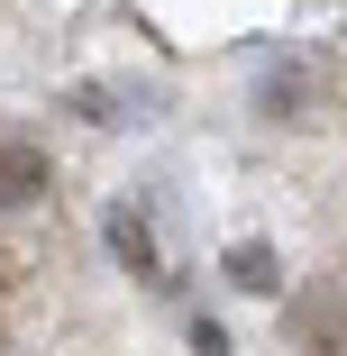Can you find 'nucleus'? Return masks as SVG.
I'll list each match as a JSON object with an SVG mask.
<instances>
[{
  "mask_svg": "<svg viewBox=\"0 0 347 356\" xmlns=\"http://www.w3.org/2000/svg\"><path fill=\"white\" fill-rule=\"evenodd\" d=\"M229 274L247 283V293H274V283H284V265H274V247H229Z\"/></svg>",
  "mask_w": 347,
  "mask_h": 356,
  "instance_id": "nucleus-3",
  "label": "nucleus"
},
{
  "mask_svg": "<svg viewBox=\"0 0 347 356\" xmlns=\"http://www.w3.org/2000/svg\"><path fill=\"white\" fill-rule=\"evenodd\" d=\"M46 183H55V165H46V147H37V137H0V210L46 201Z\"/></svg>",
  "mask_w": 347,
  "mask_h": 356,
  "instance_id": "nucleus-2",
  "label": "nucleus"
},
{
  "mask_svg": "<svg viewBox=\"0 0 347 356\" xmlns=\"http://www.w3.org/2000/svg\"><path fill=\"white\" fill-rule=\"evenodd\" d=\"M284 320H293V347H302V356H338V347H347V283H338V274L302 283Z\"/></svg>",
  "mask_w": 347,
  "mask_h": 356,
  "instance_id": "nucleus-1",
  "label": "nucleus"
}]
</instances>
